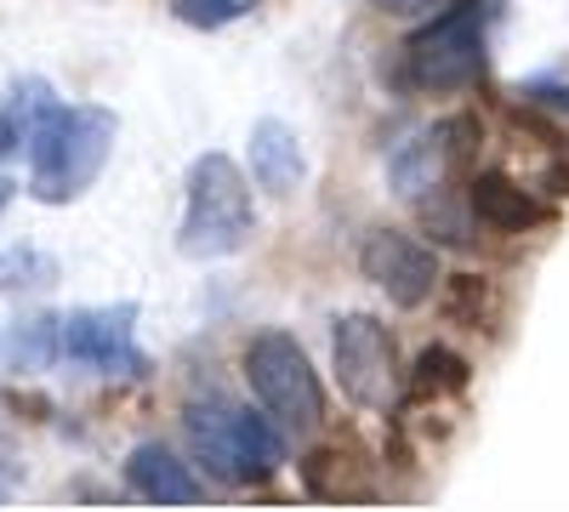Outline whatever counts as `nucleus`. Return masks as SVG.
Masks as SVG:
<instances>
[{"instance_id": "obj_11", "label": "nucleus", "mask_w": 569, "mask_h": 512, "mask_svg": "<svg viewBox=\"0 0 569 512\" xmlns=\"http://www.w3.org/2000/svg\"><path fill=\"white\" fill-rule=\"evenodd\" d=\"M467 211L479 217L485 228H496V234H525V228L547 222V205L530 189H518L512 177H501V171H479V177H472Z\"/></svg>"}, {"instance_id": "obj_3", "label": "nucleus", "mask_w": 569, "mask_h": 512, "mask_svg": "<svg viewBox=\"0 0 569 512\" xmlns=\"http://www.w3.org/2000/svg\"><path fill=\"white\" fill-rule=\"evenodd\" d=\"M246 382H251L257 404L279 422V433L308 439L325 422V388H319V377H313V364H308L297 337L262 331L246 348Z\"/></svg>"}, {"instance_id": "obj_7", "label": "nucleus", "mask_w": 569, "mask_h": 512, "mask_svg": "<svg viewBox=\"0 0 569 512\" xmlns=\"http://www.w3.org/2000/svg\"><path fill=\"white\" fill-rule=\"evenodd\" d=\"M472 143H479V126H472L467 114L439 120V126H421L416 137H405V143L393 149V160H388L393 194H405V200L433 194L439 182L472 154Z\"/></svg>"}, {"instance_id": "obj_1", "label": "nucleus", "mask_w": 569, "mask_h": 512, "mask_svg": "<svg viewBox=\"0 0 569 512\" xmlns=\"http://www.w3.org/2000/svg\"><path fill=\"white\" fill-rule=\"evenodd\" d=\"M18 98L29 109L23 120V149H29V194L40 205H69L91 182L103 177L120 120L109 109H69L58 103L46 80H23Z\"/></svg>"}, {"instance_id": "obj_6", "label": "nucleus", "mask_w": 569, "mask_h": 512, "mask_svg": "<svg viewBox=\"0 0 569 512\" xmlns=\"http://www.w3.org/2000/svg\"><path fill=\"white\" fill-rule=\"evenodd\" d=\"M330 353H337V382L353 404L365 410H388V399L399 393V364H393V337L376 313H348L337 319V337H330Z\"/></svg>"}, {"instance_id": "obj_21", "label": "nucleus", "mask_w": 569, "mask_h": 512, "mask_svg": "<svg viewBox=\"0 0 569 512\" xmlns=\"http://www.w3.org/2000/svg\"><path fill=\"white\" fill-rule=\"evenodd\" d=\"M23 149V131H18V120L12 114H0V160H12Z\"/></svg>"}, {"instance_id": "obj_15", "label": "nucleus", "mask_w": 569, "mask_h": 512, "mask_svg": "<svg viewBox=\"0 0 569 512\" xmlns=\"http://www.w3.org/2000/svg\"><path fill=\"white\" fill-rule=\"evenodd\" d=\"M302 484H308V495H319V501H370V479L359 473V461L348 455V450H313L308 461H302Z\"/></svg>"}, {"instance_id": "obj_13", "label": "nucleus", "mask_w": 569, "mask_h": 512, "mask_svg": "<svg viewBox=\"0 0 569 512\" xmlns=\"http://www.w3.org/2000/svg\"><path fill=\"white\" fill-rule=\"evenodd\" d=\"M233 415H240V404H228V399H194L182 410L188 444H194V455L222 484H233Z\"/></svg>"}, {"instance_id": "obj_20", "label": "nucleus", "mask_w": 569, "mask_h": 512, "mask_svg": "<svg viewBox=\"0 0 569 512\" xmlns=\"http://www.w3.org/2000/svg\"><path fill=\"white\" fill-rule=\"evenodd\" d=\"M23 484V461H18V444H12V428L0 422V501H12Z\"/></svg>"}, {"instance_id": "obj_14", "label": "nucleus", "mask_w": 569, "mask_h": 512, "mask_svg": "<svg viewBox=\"0 0 569 512\" xmlns=\"http://www.w3.org/2000/svg\"><path fill=\"white\" fill-rule=\"evenodd\" d=\"M58 319L63 313H29L0 324V370H46L58 359Z\"/></svg>"}, {"instance_id": "obj_19", "label": "nucleus", "mask_w": 569, "mask_h": 512, "mask_svg": "<svg viewBox=\"0 0 569 512\" xmlns=\"http://www.w3.org/2000/svg\"><path fill=\"white\" fill-rule=\"evenodd\" d=\"M485 302H490V285H485L479 273H456L450 285H445V313H450L456 324H472V331H479Z\"/></svg>"}, {"instance_id": "obj_18", "label": "nucleus", "mask_w": 569, "mask_h": 512, "mask_svg": "<svg viewBox=\"0 0 569 512\" xmlns=\"http://www.w3.org/2000/svg\"><path fill=\"white\" fill-rule=\"evenodd\" d=\"M251 7L257 0H171L177 23H188V29H228V23L251 18Z\"/></svg>"}, {"instance_id": "obj_4", "label": "nucleus", "mask_w": 569, "mask_h": 512, "mask_svg": "<svg viewBox=\"0 0 569 512\" xmlns=\"http://www.w3.org/2000/svg\"><path fill=\"white\" fill-rule=\"evenodd\" d=\"M405 69L421 91H461L485 69V0H456L405 40Z\"/></svg>"}, {"instance_id": "obj_10", "label": "nucleus", "mask_w": 569, "mask_h": 512, "mask_svg": "<svg viewBox=\"0 0 569 512\" xmlns=\"http://www.w3.org/2000/svg\"><path fill=\"white\" fill-rule=\"evenodd\" d=\"M126 484L142 495V501H154V506H194L206 490H200V479L188 473V461H177L166 444H137L131 455H126Z\"/></svg>"}, {"instance_id": "obj_8", "label": "nucleus", "mask_w": 569, "mask_h": 512, "mask_svg": "<svg viewBox=\"0 0 569 512\" xmlns=\"http://www.w3.org/2000/svg\"><path fill=\"white\" fill-rule=\"evenodd\" d=\"M359 268H365L370 285H382L399 308H421L439 291V257L416 234H399V228H376L359 245Z\"/></svg>"}, {"instance_id": "obj_2", "label": "nucleus", "mask_w": 569, "mask_h": 512, "mask_svg": "<svg viewBox=\"0 0 569 512\" xmlns=\"http://www.w3.org/2000/svg\"><path fill=\"white\" fill-rule=\"evenodd\" d=\"M257 234V205L246 189V171L228 154H200L188 165V205L177 228V251L188 262H222L246 251Z\"/></svg>"}, {"instance_id": "obj_9", "label": "nucleus", "mask_w": 569, "mask_h": 512, "mask_svg": "<svg viewBox=\"0 0 569 512\" xmlns=\"http://www.w3.org/2000/svg\"><path fill=\"white\" fill-rule=\"evenodd\" d=\"M251 177H257V189H268L273 200L297 194V189H302V177H308L302 137L284 126V120H273V114L251 126Z\"/></svg>"}, {"instance_id": "obj_5", "label": "nucleus", "mask_w": 569, "mask_h": 512, "mask_svg": "<svg viewBox=\"0 0 569 512\" xmlns=\"http://www.w3.org/2000/svg\"><path fill=\"white\" fill-rule=\"evenodd\" d=\"M58 359H74L98 377H149L137 348V302L120 308H74L58 319Z\"/></svg>"}, {"instance_id": "obj_12", "label": "nucleus", "mask_w": 569, "mask_h": 512, "mask_svg": "<svg viewBox=\"0 0 569 512\" xmlns=\"http://www.w3.org/2000/svg\"><path fill=\"white\" fill-rule=\"evenodd\" d=\"M284 468V439H279V422L262 410H246L233 415V484H268L273 473Z\"/></svg>"}, {"instance_id": "obj_22", "label": "nucleus", "mask_w": 569, "mask_h": 512, "mask_svg": "<svg viewBox=\"0 0 569 512\" xmlns=\"http://www.w3.org/2000/svg\"><path fill=\"white\" fill-rule=\"evenodd\" d=\"M388 7H405L410 12V7H421V0H388Z\"/></svg>"}, {"instance_id": "obj_17", "label": "nucleus", "mask_w": 569, "mask_h": 512, "mask_svg": "<svg viewBox=\"0 0 569 512\" xmlns=\"http://www.w3.org/2000/svg\"><path fill=\"white\" fill-rule=\"evenodd\" d=\"M52 279H58V262L34 245H18L0 257V291H46Z\"/></svg>"}, {"instance_id": "obj_16", "label": "nucleus", "mask_w": 569, "mask_h": 512, "mask_svg": "<svg viewBox=\"0 0 569 512\" xmlns=\"http://www.w3.org/2000/svg\"><path fill=\"white\" fill-rule=\"evenodd\" d=\"M461 388H467V359H456L450 348H427L410 370V399H439Z\"/></svg>"}]
</instances>
